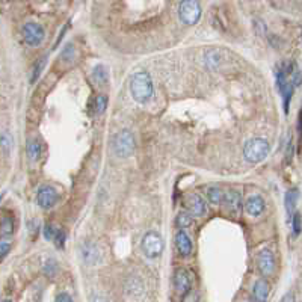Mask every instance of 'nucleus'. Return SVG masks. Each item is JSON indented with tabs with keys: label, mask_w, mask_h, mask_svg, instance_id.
<instances>
[{
	"label": "nucleus",
	"mask_w": 302,
	"mask_h": 302,
	"mask_svg": "<svg viewBox=\"0 0 302 302\" xmlns=\"http://www.w3.org/2000/svg\"><path fill=\"white\" fill-rule=\"evenodd\" d=\"M130 94L136 103L145 104L153 97V80L147 71L134 73L130 80Z\"/></svg>",
	"instance_id": "nucleus-1"
},
{
	"label": "nucleus",
	"mask_w": 302,
	"mask_h": 302,
	"mask_svg": "<svg viewBox=\"0 0 302 302\" xmlns=\"http://www.w3.org/2000/svg\"><path fill=\"white\" fill-rule=\"evenodd\" d=\"M270 145L263 138H252L243 145V156L250 163H258L269 154Z\"/></svg>",
	"instance_id": "nucleus-2"
},
{
	"label": "nucleus",
	"mask_w": 302,
	"mask_h": 302,
	"mask_svg": "<svg viewBox=\"0 0 302 302\" xmlns=\"http://www.w3.org/2000/svg\"><path fill=\"white\" fill-rule=\"evenodd\" d=\"M134 138L129 130L118 132L112 141V150L118 157H129L134 151Z\"/></svg>",
	"instance_id": "nucleus-3"
},
{
	"label": "nucleus",
	"mask_w": 302,
	"mask_h": 302,
	"mask_svg": "<svg viewBox=\"0 0 302 302\" xmlns=\"http://www.w3.org/2000/svg\"><path fill=\"white\" fill-rule=\"evenodd\" d=\"M141 248H142V252H144L148 258H156V257H159V255L163 252V250H165L163 237L159 235L157 231H148V233H145V236L142 237Z\"/></svg>",
	"instance_id": "nucleus-4"
},
{
	"label": "nucleus",
	"mask_w": 302,
	"mask_h": 302,
	"mask_svg": "<svg viewBox=\"0 0 302 302\" xmlns=\"http://www.w3.org/2000/svg\"><path fill=\"white\" fill-rule=\"evenodd\" d=\"M178 17L185 24H197L198 20L201 18V6L198 2H194V0H187V2H183L178 8Z\"/></svg>",
	"instance_id": "nucleus-5"
},
{
	"label": "nucleus",
	"mask_w": 302,
	"mask_h": 302,
	"mask_svg": "<svg viewBox=\"0 0 302 302\" xmlns=\"http://www.w3.org/2000/svg\"><path fill=\"white\" fill-rule=\"evenodd\" d=\"M23 38L24 43L31 47H36L43 43L44 39V29L39 23H26L23 27Z\"/></svg>",
	"instance_id": "nucleus-6"
},
{
	"label": "nucleus",
	"mask_w": 302,
	"mask_h": 302,
	"mask_svg": "<svg viewBox=\"0 0 302 302\" xmlns=\"http://www.w3.org/2000/svg\"><path fill=\"white\" fill-rule=\"evenodd\" d=\"M277 84H278V89L283 95V103H284V112H289V104L292 100V94H293V84L287 80V73L283 67L278 68L277 71Z\"/></svg>",
	"instance_id": "nucleus-7"
},
{
	"label": "nucleus",
	"mask_w": 302,
	"mask_h": 302,
	"mask_svg": "<svg viewBox=\"0 0 302 302\" xmlns=\"http://www.w3.org/2000/svg\"><path fill=\"white\" fill-rule=\"evenodd\" d=\"M36 201L43 209H51L58 201V192L53 186H41L36 194Z\"/></svg>",
	"instance_id": "nucleus-8"
},
{
	"label": "nucleus",
	"mask_w": 302,
	"mask_h": 302,
	"mask_svg": "<svg viewBox=\"0 0 302 302\" xmlns=\"http://www.w3.org/2000/svg\"><path fill=\"white\" fill-rule=\"evenodd\" d=\"M224 205L227 207V210L233 215V216H237L242 210V198H240V194L237 190H227L224 194Z\"/></svg>",
	"instance_id": "nucleus-9"
},
{
	"label": "nucleus",
	"mask_w": 302,
	"mask_h": 302,
	"mask_svg": "<svg viewBox=\"0 0 302 302\" xmlns=\"http://www.w3.org/2000/svg\"><path fill=\"white\" fill-rule=\"evenodd\" d=\"M186 205L192 216H202L205 213V202L195 192H192L186 197Z\"/></svg>",
	"instance_id": "nucleus-10"
},
{
	"label": "nucleus",
	"mask_w": 302,
	"mask_h": 302,
	"mask_svg": "<svg viewBox=\"0 0 302 302\" xmlns=\"http://www.w3.org/2000/svg\"><path fill=\"white\" fill-rule=\"evenodd\" d=\"M258 269L265 277H269L275 270V258L269 250H265L258 255Z\"/></svg>",
	"instance_id": "nucleus-11"
},
{
	"label": "nucleus",
	"mask_w": 302,
	"mask_h": 302,
	"mask_svg": "<svg viewBox=\"0 0 302 302\" xmlns=\"http://www.w3.org/2000/svg\"><path fill=\"white\" fill-rule=\"evenodd\" d=\"M174 285H175V290L180 296H186L190 290V278L187 275V272L185 269H178L175 272V277H174Z\"/></svg>",
	"instance_id": "nucleus-12"
},
{
	"label": "nucleus",
	"mask_w": 302,
	"mask_h": 302,
	"mask_svg": "<svg viewBox=\"0 0 302 302\" xmlns=\"http://www.w3.org/2000/svg\"><path fill=\"white\" fill-rule=\"evenodd\" d=\"M245 209H246V212H248V215L257 218L265 210V200L260 195H251L245 202Z\"/></svg>",
	"instance_id": "nucleus-13"
},
{
	"label": "nucleus",
	"mask_w": 302,
	"mask_h": 302,
	"mask_svg": "<svg viewBox=\"0 0 302 302\" xmlns=\"http://www.w3.org/2000/svg\"><path fill=\"white\" fill-rule=\"evenodd\" d=\"M175 246H177L178 252H180L183 257L190 255V252H192V242H190L189 236L186 235V231L180 230L175 235Z\"/></svg>",
	"instance_id": "nucleus-14"
},
{
	"label": "nucleus",
	"mask_w": 302,
	"mask_h": 302,
	"mask_svg": "<svg viewBox=\"0 0 302 302\" xmlns=\"http://www.w3.org/2000/svg\"><path fill=\"white\" fill-rule=\"evenodd\" d=\"M252 296L255 302H266L269 298V284L266 280H257L254 284Z\"/></svg>",
	"instance_id": "nucleus-15"
},
{
	"label": "nucleus",
	"mask_w": 302,
	"mask_h": 302,
	"mask_svg": "<svg viewBox=\"0 0 302 302\" xmlns=\"http://www.w3.org/2000/svg\"><path fill=\"white\" fill-rule=\"evenodd\" d=\"M82 258H84V262L85 263H88V265H94V263H97L99 262V257H100V254H99V250L95 248L94 245H91V243H84L82 245Z\"/></svg>",
	"instance_id": "nucleus-16"
},
{
	"label": "nucleus",
	"mask_w": 302,
	"mask_h": 302,
	"mask_svg": "<svg viewBox=\"0 0 302 302\" xmlns=\"http://www.w3.org/2000/svg\"><path fill=\"white\" fill-rule=\"evenodd\" d=\"M92 80L97 84L99 86H106L107 82H109V74H107V70L106 67L99 64L97 67H94L92 70Z\"/></svg>",
	"instance_id": "nucleus-17"
},
{
	"label": "nucleus",
	"mask_w": 302,
	"mask_h": 302,
	"mask_svg": "<svg viewBox=\"0 0 302 302\" xmlns=\"http://www.w3.org/2000/svg\"><path fill=\"white\" fill-rule=\"evenodd\" d=\"M27 154H29L31 160H38L41 156V144L38 139H31L27 142Z\"/></svg>",
	"instance_id": "nucleus-18"
},
{
	"label": "nucleus",
	"mask_w": 302,
	"mask_h": 302,
	"mask_svg": "<svg viewBox=\"0 0 302 302\" xmlns=\"http://www.w3.org/2000/svg\"><path fill=\"white\" fill-rule=\"evenodd\" d=\"M205 195H207V200H209L212 204H215V205H218L219 202L222 201V198H224V195L221 194V189L216 187V186L207 187V190H205Z\"/></svg>",
	"instance_id": "nucleus-19"
},
{
	"label": "nucleus",
	"mask_w": 302,
	"mask_h": 302,
	"mask_svg": "<svg viewBox=\"0 0 302 302\" xmlns=\"http://www.w3.org/2000/svg\"><path fill=\"white\" fill-rule=\"evenodd\" d=\"M298 189H290L289 192L285 194V209L287 212H293V209L296 207V201H298Z\"/></svg>",
	"instance_id": "nucleus-20"
},
{
	"label": "nucleus",
	"mask_w": 302,
	"mask_h": 302,
	"mask_svg": "<svg viewBox=\"0 0 302 302\" xmlns=\"http://www.w3.org/2000/svg\"><path fill=\"white\" fill-rule=\"evenodd\" d=\"M175 222L182 230L186 228V227H190L192 225V215L189 212H180L177 215V221Z\"/></svg>",
	"instance_id": "nucleus-21"
},
{
	"label": "nucleus",
	"mask_w": 302,
	"mask_h": 302,
	"mask_svg": "<svg viewBox=\"0 0 302 302\" xmlns=\"http://www.w3.org/2000/svg\"><path fill=\"white\" fill-rule=\"evenodd\" d=\"M12 233H14V221H12V218L5 216L3 221H2V236H3V239L12 236Z\"/></svg>",
	"instance_id": "nucleus-22"
},
{
	"label": "nucleus",
	"mask_w": 302,
	"mask_h": 302,
	"mask_svg": "<svg viewBox=\"0 0 302 302\" xmlns=\"http://www.w3.org/2000/svg\"><path fill=\"white\" fill-rule=\"evenodd\" d=\"M106 107H107V97L104 94H101V95H99L97 99H95V106H94L95 114H97V115L103 114L106 111Z\"/></svg>",
	"instance_id": "nucleus-23"
},
{
	"label": "nucleus",
	"mask_w": 302,
	"mask_h": 302,
	"mask_svg": "<svg viewBox=\"0 0 302 302\" xmlns=\"http://www.w3.org/2000/svg\"><path fill=\"white\" fill-rule=\"evenodd\" d=\"M46 59H47V56H43L39 61H36V64H35V67H34V70H32L31 82H35V80L39 77L41 71H43V68H44V65H46Z\"/></svg>",
	"instance_id": "nucleus-24"
},
{
	"label": "nucleus",
	"mask_w": 302,
	"mask_h": 302,
	"mask_svg": "<svg viewBox=\"0 0 302 302\" xmlns=\"http://www.w3.org/2000/svg\"><path fill=\"white\" fill-rule=\"evenodd\" d=\"M292 228H293V235L298 236L299 233L302 231V216L301 213H293L292 218Z\"/></svg>",
	"instance_id": "nucleus-25"
},
{
	"label": "nucleus",
	"mask_w": 302,
	"mask_h": 302,
	"mask_svg": "<svg viewBox=\"0 0 302 302\" xmlns=\"http://www.w3.org/2000/svg\"><path fill=\"white\" fill-rule=\"evenodd\" d=\"M2 150H3L5 156H8L9 151L12 150V138H9L8 132H3V134H2Z\"/></svg>",
	"instance_id": "nucleus-26"
},
{
	"label": "nucleus",
	"mask_w": 302,
	"mask_h": 302,
	"mask_svg": "<svg viewBox=\"0 0 302 302\" xmlns=\"http://www.w3.org/2000/svg\"><path fill=\"white\" fill-rule=\"evenodd\" d=\"M56 270H58V266H56V262H54V260H49V262H46V265H44L46 275L53 277L54 273H56Z\"/></svg>",
	"instance_id": "nucleus-27"
},
{
	"label": "nucleus",
	"mask_w": 302,
	"mask_h": 302,
	"mask_svg": "<svg viewBox=\"0 0 302 302\" xmlns=\"http://www.w3.org/2000/svg\"><path fill=\"white\" fill-rule=\"evenodd\" d=\"M65 239H67V236H65V233H64V230H61V228H58V233H56V236H54V245L58 246V248H64V245H65Z\"/></svg>",
	"instance_id": "nucleus-28"
},
{
	"label": "nucleus",
	"mask_w": 302,
	"mask_h": 302,
	"mask_svg": "<svg viewBox=\"0 0 302 302\" xmlns=\"http://www.w3.org/2000/svg\"><path fill=\"white\" fill-rule=\"evenodd\" d=\"M56 233H58V228L56 227H53V225H46L44 227V237L47 240H54V236H56Z\"/></svg>",
	"instance_id": "nucleus-29"
},
{
	"label": "nucleus",
	"mask_w": 302,
	"mask_h": 302,
	"mask_svg": "<svg viewBox=\"0 0 302 302\" xmlns=\"http://www.w3.org/2000/svg\"><path fill=\"white\" fill-rule=\"evenodd\" d=\"M9 250H11V242H8L6 239H3L2 242H0V257H2V260L6 258Z\"/></svg>",
	"instance_id": "nucleus-30"
},
{
	"label": "nucleus",
	"mask_w": 302,
	"mask_h": 302,
	"mask_svg": "<svg viewBox=\"0 0 302 302\" xmlns=\"http://www.w3.org/2000/svg\"><path fill=\"white\" fill-rule=\"evenodd\" d=\"M73 54H74V47L71 44H67L65 49H64V51H62V58L71 61L73 59Z\"/></svg>",
	"instance_id": "nucleus-31"
},
{
	"label": "nucleus",
	"mask_w": 302,
	"mask_h": 302,
	"mask_svg": "<svg viewBox=\"0 0 302 302\" xmlns=\"http://www.w3.org/2000/svg\"><path fill=\"white\" fill-rule=\"evenodd\" d=\"M207 59H209L207 62H209L210 65H215V67H216V65L219 64V61H218V59H219V53H216V51H209V53H207Z\"/></svg>",
	"instance_id": "nucleus-32"
},
{
	"label": "nucleus",
	"mask_w": 302,
	"mask_h": 302,
	"mask_svg": "<svg viewBox=\"0 0 302 302\" xmlns=\"http://www.w3.org/2000/svg\"><path fill=\"white\" fill-rule=\"evenodd\" d=\"M56 302H73V299H71V296L68 295V293H59L58 296H56Z\"/></svg>",
	"instance_id": "nucleus-33"
},
{
	"label": "nucleus",
	"mask_w": 302,
	"mask_h": 302,
	"mask_svg": "<svg viewBox=\"0 0 302 302\" xmlns=\"http://www.w3.org/2000/svg\"><path fill=\"white\" fill-rule=\"evenodd\" d=\"M89 302H107V299L104 298V296H101V295H92L91 298H89Z\"/></svg>",
	"instance_id": "nucleus-34"
},
{
	"label": "nucleus",
	"mask_w": 302,
	"mask_h": 302,
	"mask_svg": "<svg viewBox=\"0 0 302 302\" xmlns=\"http://www.w3.org/2000/svg\"><path fill=\"white\" fill-rule=\"evenodd\" d=\"M281 302H295V295H293L292 292H289V293H285V295L283 296Z\"/></svg>",
	"instance_id": "nucleus-35"
},
{
	"label": "nucleus",
	"mask_w": 302,
	"mask_h": 302,
	"mask_svg": "<svg viewBox=\"0 0 302 302\" xmlns=\"http://www.w3.org/2000/svg\"><path fill=\"white\" fill-rule=\"evenodd\" d=\"M298 130H299V136L302 139V111L299 112V119H298Z\"/></svg>",
	"instance_id": "nucleus-36"
},
{
	"label": "nucleus",
	"mask_w": 302,
	"mask_h": 302,
	"mask_svg": "<svg viewBox=\"0 0 302 302\" xmlns=\"http://www.w3.org/2000/svg\"><path fill=\"white\" fill-rule=\"evenodd\" d=\"M3 302H12V301H9V299H5Z\"/></svg>",
	"instance_id": "nucleus-37"
}]
</instances>
